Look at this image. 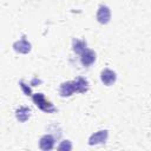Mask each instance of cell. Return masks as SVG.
I'll list each match as a JSON object with an SVG mask.
<instances>
[{
  "label": "cell",
  "instance_id": "1",
  "mask_svg": "<svg viewBox=\"0 0 151 151\" xmlns=\"http://www.w3.org/2000/svg\"><path fill=\"white\" fill-rule=\"evenodd\" d=\"M32 99H33V103L38 106V109H40L41 111H44L46 113H52V112L57 111V109L53 106V104L51 101L46 100V98L42 93L32 94Z\"/></svg>",
  "mask_w": 151,
  "mask_h": 151
},
{
  "label": "cell",
  "instance_id": "2",
  "mask_svg": "<svg viewBox=\"0 0 151 151\" xmlns=\"http://www.w3.org/2000/svg\"><path fill=\"white\" fill-rule=\"evenodd\" d=\"M96 18H97V21L99 24H101V25L109 24V21L111 20V11H110V8L107 6H105V5H100L98 11H97Z\"/></svg>",
  "mask_w": 151,
  "mask_h": 151
},
{
  "label": "cell",
  "instance_id": "3",
  "mask_svg": "<svg viewBox=\"0 0 151 151\" xmlns=\"http://www.w3.org/2000/svg\"><path fill=\"white\" fill-rule=\"evenodd\" d=\"M13 48H14V51L18 52V53L27 54V53L31 52L32 45H31V42H28V41L26 40V37H22L20 40H18V41H15V42L13 44Z\"/></svg>",
  "mask_w": 151,
  "mask_h": 151
},
{
  "label": "cell",
  "instance_id": "4",
  "mask_svg": "<svg viewBox=\"0 0 151 151\" xmlns=\"http://www.w3.org/2000/svg\"><path fill=\"white\" fill-rule=\"evenodd\" d=\"M109 137V131L107 130H100L94 132L90 138H88V144L90 145H97V144H104L107 140Z\"/></svg>",
  "mask_w": 151,
  "mask_h": 151
},
{
  "label": "cell",
  "instance_id": "5",
  "mask_svg": "<svg viewBox=\"0 0 151 151\" xmlns=\"http://www.w3.org/2000/svg\"><path fill=\"white\" fill-rule=\"evenodd\" d=\"M117 79V74L114 71L110 70V68H104L101 72H100V80L103 81L104 85L106 86H111L112 84H114Z\"/></svg>",
  "mask_w": 151,
  "mask_h": 151
},
{
  "label": "cell",
  "instance_id": "6",
  "mask_svg": "<svg viewBox=\"0 0 151 151\" xmlns=\"http://www.w3.org/2000/svg\"><path fill=\"white\" fill-rule=\"evenodd\" d=\"M80 55H81L80 57V61H81V64L84 66H91L96 61V53L92 50L86 48Z\"/></svg>",
  "mask_w": 151,
  "mask_h": 151
},
{
  "label": "cell",
  "instance_id": "7",
  "mask_svg": "<svg viewBox=\"0 0 151 151\" xmlns=\"http://www.w3.org/2000/svg\"><path fill=\"white\" fill-rule=\"evenodd\" d=\"M72 83H73V86H74V91L76 92L85 93L88 90V81L85 78H83V77H78Z\"/></svg>",
  "mask_w": 151,
  "mask_h": 151
},
{
  "label": "cell",
  "instance_id": "8",
  "mask_svg": "<svg viewBox=\"0 0 151 151\" xmlns=\"http://www.w3.org/2000/svg\"><path fill=\"white\" fill-rule=\"evenodd\" d=\"M53 145H54V138L51 134H45L39 140V146L41 150H45V151L51 150L53 147Z\"/></svg>",
  "mask_w": 151,
  "mask_h": 151
},
{
  "label": "cell",
  "instance_id": "9",
  "mask_svg": "<svg viewBox=\"0 0 151 151\" xmlns=\"http://www.w3.org/2000/svg\"><path fill=\"white\" fill-rule=\"evenodd\" d=\"M31 116V109L29 107H26V106H21L19 107L17 111H15V117L20 122V123H25L28 120Z\"/></svg>",
  "mask_w": 151,
  "mask_h": 151
},
{
  "label": "cell",
  "instance_id": "10",
  "mask_svg": "<svg viewBox=\"0 0 151 151\" xmlns=\"http://www.w3.org/2000/svg\"><path fill=\"white\" fill-rule=\"evenodd\" d=\"M74 86H73V83L72 81H66V83H63L60 85V88H59V93L61 97H70L74 93Z\"/></svg>",
  "mask_w": 151,
  "mask_h": 151
},
{
  "label": "cell",
  "instance_id": "11",
  "mask_svg": "<svg viewBox=\"0 0 151 151\" xmlns=\"http://www.w3.org/2000/svg\"><path fill=\"white\" fill-rule=\"evenodd\" d=\"M86 41L84 40H79V39H74L73 42H72V48H73V52L77 53V54H81L85 50H86Z\"/></svg>",
  "mask_w": 151,
  "mask_h": 151
},
{
  "label": "cell",
  "instance_id": "12",
  "mask_svg": "<svg viewBox=\"0 0 151 151\" xmlns=\"http://www.w3.org/2000/svg\"><path fill=\"white\" fill-rule=\"evenodd\" d=\"M58 149L59 150H71L72 149V144H71V142L70 140H63L61 142V144L58 146Z\"/></svg>",
  "mask_w": 151,
  "mask_h": 151
},
{
  "label": "cell",
  "instance_id": "13",
  "mask_svg": "<svg viewBox=\"0 0 151 151\" xmlns=\"http://www.w3.org/2000/svg\"><path fill=\"white\" fill-rule=\"evenodd\" d=\"M19 85H20V87L22 88V91L25 92V94H26V96H32L31 88H29V87H28V86H27V85H26V84H25V83H24L22 80H21V81L19 83Z\"/></svg>",
  "mask_w": 151,
  "mask_h": 151
}]
</instances>
